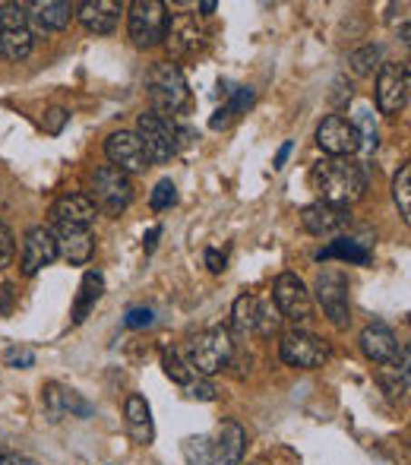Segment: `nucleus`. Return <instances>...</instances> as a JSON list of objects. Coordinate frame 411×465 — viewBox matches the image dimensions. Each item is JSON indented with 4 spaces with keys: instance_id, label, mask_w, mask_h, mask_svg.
I'll list each match as a JSON object with an SVG mask.
<instances>
[{
    "instance_id": "obj_4",
    "label": "nucleus",
    "mask_w": 411,
    "mask_h": 465,
    "mask_svg": "<svg viewBox=\"0 0 411 465\" xmlns=\"http://www.w3.org/2000/svg\"><path fill=\"white\" fill-rule=\"evenodd\" d=\"M136 136H140L149 162H155V165H165V162H171L178 155V127L168 117L155 114V111H142L136 117Z\"/></svg>"
},
{
    "instance_id": "obj_3",
    "label": "nucleus",
    "mask_w": 411,
    "mask_h": 465,
    "mask_svg": "<svg viewBox=\"0 0 411 465\" xmlns=\"http://www.w3.org/2000/svg\"><path fill=\"white\" fill-rule=\"evenodd\" d=\"M146 93H149V102H152V111H155V114H161V117L184 111L187 98H191L187 76L181 74V67H178V64H171V61L152 64V67H149Z\"/></svg>"
},
{
    "instance_id": "obj_40",
    "label": "nucleus",
    "mask_w": 411,
    "mask_h": 465,
    "mask_svg": "<svg viewBox=\"0 0 411 465\" xmlns=\"http://www.w3.org/2000/svg\"><path fill=\"white\" fill-rule=\"evenodd\" d=\"M206 266L212 272H221L225 270V253H219V251H206Z\"/></svg>"
},
{
    "instance_id": "obj_33",
    "label": "nucleus",
    "mask_w": 411,
    "mask_h": 465,
    "mask_svg": "<svg viewBox=\"0 0 411 465\" xmlns=\"http://www.w3.org/2000/svg\"><path fill=\"white\" fill-rule=\"evenodd\" d=\"M209 437H191V440L184 443V453H187V462L191 465H206L209 462Z\"/></svg>"
},
{
    "instance_id": "obj_34",
    "label": "nucleus",
    "mask_w": 411,
    "mask_h": 465,
    "mask_svg": "<svg viewBox=\"0 0 411 465\" xmlns=\"http://www.w3.org/2000/svg\"><path fill=\"white\" fill-rule=\"evenodd\" d=\"M13 257H16V238H13L10 228L0 222V270H6V266L13 263Z\"/></svg>"
},
{
    "instance_id": "obj_30",
    "label": "nucleus",
    "mask_w": 411,
    "mask_h": 465,
    "mask_svg": "<svg viewBox=\"0 0 411 465\" xmlns=\"http://www.w3.org/2000/svg\"><path fill=\"white\" fill-rule=\"evenodd\" d=\"M355 130H357V140H361V149L374 153L377 143H380V134H377L374 114H370L367 104H361V108H357V124H355Z\"/></svg>"
},
{
    "instance_id": "obj_42",
    "label": "nucleus",
    "mask_w": 411,
    "mask_h": 465,
    "mask_svg": "<svg viewBox=\"0 0 411 465\" xmlns=\"http://www.w3.org/2000/svg\"><path fill=\"white\" fill-rule=\"evenodd\" d=\"M228 124H231V114H228L225 108H219V111L212 114V121H209V127H212V130H221V127H228Z\"/></svg>"
},
{
    "instance_id": "obj_18",
    "label": "nucleus",
    "mask_w": 411,
    "mask_h": 465,
    "mask_svg": "<svg viewBox=\"0 0 411 465\" xmlns=\"http://www.w3.org/2000/svg\"><path fill=\"white\" fill-rule=\"evenodd\" d=\"M51 222L57 232H93L95 225V206L89 196L67 193L51 206Z\"/></svg>"
},
{
    "instance_id": "obj_8",
    "label": "nucleus",
    "mask_w": 411,
    "mask_h": 465,
    "mask_svg": "<svg viewBox=\"0 0 411 465\" xmlns=\"http://www.w3.org/2000/svg\"><path fill=\"white\" fill-rule=\"evenodd\" d=\"M317 301L329 323L345 330L351 323V301H348V276L342 270H323L317 276Z\"/></svg>"
},
{
    "instance_id": "obj_44",
    "label": "nucleus",
    "mask_w": 411,
    "mask_h": 465,
    "mask_svg": "<svg viewBox=\"0 0 411 465\" xmlns=\"http://www.w3.org/2000/svg\"><path fill=\"white\" fill-rule=\"evenodd\" d=\"M215 6H219V4H215V0H206V4H200V16H212Z\"/></svg>"
},
{
    "instance_id": "obj_5",
    "label": "nucleus",
    "mask_w": 411,
    "mask_h": 465,
    "mask_svg": "<svg viewBox=\"0 0 411 465\" xmlns=\"http://www.w3.org/2000/svg\"><path fill=\"white\" fill-rule=\"evenodd\" d=\"M127 29L136 48H155L161 45L168 29V6L161 0H133L127 13Z\"/></svg>"
},
{
    "instance_id": "obj_10",
    "label": "nucleus",
    "mask_w": 411,
    "mask_h": 465,
    "mask_svg": "<svg viewBox=\"0 0 411 465\" xmlns=\"http://www.w3.org/2000/svg\"><path fill=\"white\" fill-rule=\"evenodd\" d=\"M279 355H282V361L291 364V368L313 371V368H323L332 351H329V345L319 336H313V332L291 330V332H285L282 342H279Z\"/></svg>"
},
{
    "instance_id": "obj_15",
    "label": "nucleus",
    "mask_w": 411,
    "mask_h": 465,
    "mask_svg": "<svg viewBox=\"0 0 411 465\" xmlns=\"http://www.w3.org/2000/svg\"><path fill=\"white\" fill-rule=\"evenodd\" d=\"M361 349L370 361L383 364V368H399V364H408V351L399 345L396 332L383 323H374L361 332Z\"/></svg>"
},
{
    "instance_id": "obj_25",
    "label": "nucleus",
    "mask_w": 411,
    "mask_h": 465,
    "mask_svg": "<svg viewBox=\"0 0 411 465\" xmlns=\"http://www.w3.org/2000/svg\"><path fill=\"white\" fill-rule=\"evenodd\" d=\"M44 405H48L54 415H76V418L93 415V405H89L76 390H67V386H61V383L44 386Z\"/></svg>"
},
{
    "instance_id": "obj_26",
    "label": "nucleus",
    "mask_w": 411,
    "mask_h": 465,
    "mask_svg": "<svg viewBox=\"0 0 411 465\" xmlns=\"http://www.w3.org/2000/svg\"><path fill=\"white\" fill-rule=\"evenodd\" d=\"M102 294H104V276L99 270H89L80 282V294H76V304H73V323H83L89 317V311L99 304Z\"/></svg>"
},
{
    "instance_id": "obj_22",
    "label": "nucleus",
    "mask_w": 411,
    "mask_h": 465,
    "mask_svg": "<svg viewBox=\"0 0 411 465\" xmlns=\"http://www.w3.org/2000/svg\"><path fill=\"white\" fill-rule=\"evenodd\" d=\"M25 13H29V19L35 23L38 32H61L76 16V4H67V0H42V4H32Z\"/></svg>"
},
{
    "instance_id": "obj_11",
    "label": "nucleus",
    "mask_w": 411,
    "mask_h": 465,
    "mask_svg": "<svg viewBox=\"0 0 411 465\" xmlns=\"http://www.w3.org/2000/svg\"><path fill=\"white\" fill-rule=\"evenodd\" d=\"M165 48L174 61H184V57H193L200 48L206 45V29L197 19V13H168V29H165Z\"/></svg>"
},
{
    "instance_id": "obj_38",
    "label": "nucleus",
    "mask_w": 411,
    "mask_h": 465,
    "mask_svg": "<svg viewBox=\"0 0 411 465\" xmlns=\"http://www.w3.org/2000/svg\"><path fill=\"white\" fill-rule=\"evenodd\" d=\"M187 396L191 399H203V402H212L215 399V390H212V383L209 380H193V383H187Z\"/></svg>"
},
{
    "instance_id": "obj_28",
    "label": "nucleus",
    "mask_w": 411,
    "mask_h": 465,
    "mask_svg": "<svg viewBox=\"0 0 411 465\" xmlns=\"http://www.w3.org/2000/svg\"><path fill=\"white\" fill-rule=\"evenodd\" d=\"M161 368H165L168 377H171L174 383H181V386H187V383H193V380H197V373L191 371L187 358L181 355V351H174V349L161 351Z\"/></svg>"
},
{
    "instance_id": "obj_12",
    "label": "nucleus",
    "mask_w": 411,
    "mask_h": 465,
    "mask_svg": "<svg viewBox=\"0 0 411 465\" xmlns=\"http://www.w3.org/2000/svg\"><path fill=\"white\" fill-rule=\"evenodd\" d=\"M231 323L238 332H259V336H272L282 323V313L276 311V304L253 298V294H240L231 307Z\"/></svg>"
},
{
    "instance_id": "obj_41",
    "label": "nucleus",
    "mask_w": 411,
    "mask_h": 465,
    "mask_svg": "<svg viewBox=\"0 0 411 465\" xmlns=\"http://www.w3.org/2000/svg\"><path fill=\"white\" fill-rule=\"evenodd\" d=\"M0 465H38V462H32L29 456H19V453H0Z\"/></svg>"
},
{
    "instance_id": "obj_1",
    "label": "nucleus",
    "mask_w": 411,
    "mask_h": 465,
    "mask_svg": "<svg viewBox=\"0 0 411 465\" xmlns=\"http://www.w3.org/2000/svg\"><path fill=\"white\" fill-rule=\"evenodd\" d=\"M310 184L323 200L319 203H332V206H345L357 203L367 193V172H364L361 162L351 159H319L310 168Z\"/></svg>"
},
{
    "instance_id": "obj_13",
    "label": "nucleus",
    "mask_w": 411,
    "mask_h": 465,
    "mask_svg": "<svg viewBox=\"0 0 411 465\" xmlns=\"http://www.w3.org/2000/svg\"><path fill=\"white\" fill-rule=\"evenodd\" d=\"M317 146L323 149L329 159H348L361 149V140H357V130L348 117L342 114H329L323 117V124L317 127Z\"/></svg>"
},
{
    "instance_id": "obj_29",
    "label": "nucleus",
    "mask_w": 411,
    "mask_h": 465,
    "mask_svg": "<svg viewBox=\"0 0 411 465\" xmlns=\"http://www.w3.org/2000/svg\"><path fill=\"white\" fill-rule=\"evenodd\" d=\"M393 200H396V206H399L402 219L411 222V168L408 165H402L399 174H396V181H393Z\"/></svg>"
},
{
    "instance_id": "obj_9",
    "label": "nucleus",
    "mask_w": 411,
    "mask_h": 465,
    "mask_svg": "<svg viewBox=\"0 0 411 465\" xmlns=\"http://www.w3.org/2000/svg\"><path fill=\"white\" fill-rule=\"evenodd\" d=\"M272 304H276V311L282 313L285 320H291V323H308L313 313L310 288L304 285V279L295 276V272H282V276L272 282Z\"/></svg>"
},
{
    "instance_id": "obj_27",
    "label": "nucleus",
    "mask_w": 411,
    "mask_h": 465,
    "mask_svg": "<svg viewBox=\"0 0 411 465\" xmlns=\"http://www.w3.org/2000/svg\"><path fill=\"white\" fill-rule=\"evenodd\" d=\"M317 260H345V263H355V266H367L370 263V251L361 244V241H351L345 234H338L329 247L317 253Z\"/></svg>"
},
{
    "instance_id": "obj_14",
    "label": "nucleus",
    "mask_w": 411,
    "mask_h": 465,
    "mask_svg": "<svg viewBox=\"0 0 411 465\" xmlns=\"http://www.w3.org/2000/svg\"><path fill=\"white\" fill-rule=\"evenodd\" d=\"M408 64H383L380 74H377V108L383 114H399L408 104Z\"/></svg>"
},
{
    "instance_id": "obj_23",
    "label": "nucleus",
    "mask_w": 411,
    "mask_h": 465,
    "mask_svg": "<svg viewBox=\"0 0 411 465\" xmlns=\"http://www.w3.org/2000/svg\"><path fill=\"white\" fill-rule=\"evenodd\" d=\"M123 418H127V434L133 437L140 447H149L155 437V428H152V411H149V402L140 396V392H133V396L127 399V405H123Z\"/></svg>"
},
{
    "instance_id": "obj_37",
    "label": "nucleus",
    "mask_w": 411,
    "mask_h": 465,
    "mask_svg": "<svg viewBox=\"0 0 411 465\" xmlns=\"http://www.w3.org/2000/svg\"><path fill=\"white\" fill-rule=\"evenodd\" d=\"M70 121V114L64 108H51L48 114H44V121H42V127H44V134H61L64 130V124Z\"/></svg>"
},
{
    "instance_id": "obj_35",
    "label": "nucleus",
    "mask_w": 411,
    "mask_h": 465,
    "mask_svg": "<svg viewBox=\"0 0 411 465\" xmlns=\"http://www.w3.org/2000/svg\"><path fill=\"white\" fill-rule=\"evenodd\" d=\"M152 320H155V313L149 311V307H130L123 323H127L130 330H146V326H152Z\"/></svg>"
},
{
    "instance_id": "obj_20",
    "label": "nucleus",
    "mask_w": 411,
    "mask_h": 465,
    "mask_svg": "<svg viewBox=\"0 0 411 465\" xmlns=\"http://www.w3.org/2000/svg\"><path fill=\"white\" fill-rule=\"evenodd\" d=\"M121 13L123 6L117 0H83V4H76V19L93 35H111L121 23Z\"/></svg>"
},
{
    "instance_id": "obj_36",
    "label": "nucleus",
    "mask_w": 411,
    "mask_h": 465,
    "mask_svg": "<svg viewBox=\"0 0 411 465\" xmlns=\"http://www.w3.org/2000/svg\"><path fill=\"white\" fill-rule=\"evenodd\" d=\"M253 98H257V95H253V89H250V86H240L238 93H234L231 102L225 104V111H228V114H231V117H238L240 111H247V108H250V104H253Z\"/></svg>"
},
{
    "instance_id": "obj_32",
    "label": "nucleus",
    "mask_w": 411,
    "mask_h": 465,
    "mask_svg": "<svg viewBox=\"0 0 411 465\" xmlns=\"http://www.w3.org/2000/svg\"><path fill=\"white\" fill-rule=\"evenodd\" d=\"M348 61H351V67H355V74H370L374 67H380V64H377V61H380V48H377V45L357 48Z\"/></svg>"
},
{
    "instance_id": "obj_43",
    "label": "nucleus",
    "mask_w": 411,
    "mask_h": 465,
    "mask_svg": "<svg viewBox=\"0 0 411 465\" xmlns=\"http://www.w3.org/2000/svg\"><path fill=\"white\" fill-rule=\"evenodd\" d=\"M289 155H291V143H282V149H279V155H276V162H272V168H285Z\"/></svg>"
},
{
    "instance_id": "obj_39",
    "label": "nucleus",
    "mask_w": 411,
    "mask_h": 465,
    "mask_svg": "<svg viewBox=\"0 0 411 465\" xmlns=\"http://www.w3.org/2000/svg\"><path fill=\"white\" fill-rule=\"evenodd\" d=\"M6 364H10V368H32V364H35V351L10 349V351H6Z\"/></svg>"
},
{
    "instance_id": "obj_21",
    "label": "nucleus",
    "mask_w": 411,
    "mask_h": 465,
    "mask_svg": "<svg viewBox=\"0 0 411 465\" xmlns=\"http://www.w3.org/2000/svg\"><path fill=\"white\" fill-rule=\"evenodd\" d=\"M247 447V430L238 421H225L215 434V443L209 447L206 465H240Z\"/></svg>"
},
{
    "instance_id": "obj_6",
    "label": "nucleus",
    "mask_w": 411,
    "mask_h": 465,
    "mask_svg": "<svg viewBox=\"0 0 411 465\" xmlns=\"http://www.w3.org/2000/svg\"><path fill=\"white\" fill-rule=\"evenodd\" d=\"M29 13L19 4H0V57L4 61H25L32 51Z\"/></svg>"
},
{
    "instance_id": "obj_45",
    "label": "nucleus",
    "mask_w": 411,
    "mask_h": 465,
    "mask_svg": "<svg viewBox=\"0 0 411 465\" xmlns=\"http://www.w3.org/2000/svg\"><path fill=\"white\" fill-rule=\"evenodd\" d=\"M161 234V228H152V232H149V238H146V251H152L155 247V238H159Z\"/></svg>"
},
{
    "instance_id": "obj_19",
    "label": "nucleus",
    "mask_w": 411,
    "mask_h": 465,
    "mask_svg": "<svg viewBox=\"0 0 411 465\" xmlns=\"http://www.w3.org/2000/svg\"><path fill=\"white\" fill-rule=\"evenodd\" d=\"M301 225L317 238H338L345 228L351 225V215L345 206H332V203H310L301 209Z\"/></svg>"
},
{
    "instance_id": "obj_7",
    "label": "nucleus",
    "mask_w": 411,
    "mask_h": 465,
    "mask_svg": "<svg viewBox=\"0 0 411 465\" xmlns=\"http://www.w3.org/2000/svg\"><path fill=\"white\" fill-rule=\"evenodd\" d=\"M93 206L102 209L104 215H121L123 209L133 203V184L123 172H117L114 165H102L93 174Z\"/></svg>"
},
{
    "instance_id": "obj_16",
    "label": "nucleus",
    "mask_w": 411,
    "mask_h": 465,
    "mask_svg": "<svg viewBox=\"0 0 411 465\" xmlns=\"http://www.w3.org/2000/svg\"><path fill=\"white\" fill-rule=\"evenodd\" d=\"M104 153H108L111 165L123 174H140L149 168L146 149H142L140 136L130 134V130H117V134H111L108 140H104Z\"/></svg>"
},
{
    "instance_id": "obj_2",
    "label": "nucleus",
    "mask_w": 411,
    "mask_h": 465,
    "mask_svg": "<svg viewBox=\"0 0 411 465\" xmlns=\"http://www.w3.org/2000/svg\"><path fill=\"white\" fill-rule=\"evenodd\" d=\"M234 358L231 332L225 326H209V330L197 332L187 345V364L197 377H212V373L225 371Z\"/></svg>"
},
{
    "instance_id": "obj_24",
    "label": "nucleus",
    "mask_w": 411,
    "mask_h": 465,
    "mask_svg": "<svg viewBox=\"0 0 411 465\" xmlns=\"http://www.w3.org/2000/svg\"><path fill=\"white\" fill-rule=\"evenodd\" d=\"M57 257L73 266H86L95 257V234L93 232H57Z\"/></svg>"
},
{
    "instance_id": "obj_31",
    "label": "nucleus",
    "mask_w": 411,
    "mask_h": 465,
    "mask_svg": "<svg viewBox=\"0 0 411 465\" xmlns=\"http://www.w3.org/2000/svg\"><path fill=\"white\" fill-rule=\"evenodd\" d=\"M174 203H178V187H174V181H159L152 190V196H149V206L155 209V213H165V209H171Z\"/></svg>"
},
{
    "instance_id": "obj_17",
    "label": "nucleus",
    "mask_w": 411,
    "mask_h": 465,
    "mask_svg": "<svg viewBox=\"0 0 411 465\" xmlns=\"http://www.w3.org/2000/svg\"><path fill=\"white\" fill-rule=\"evenodd\" d=\"M57 260V238L51 228L35 225L25 232L23 238V253H19V266H23V276H35L44 266H51Z\"/></svg>"
}]
</instances>
